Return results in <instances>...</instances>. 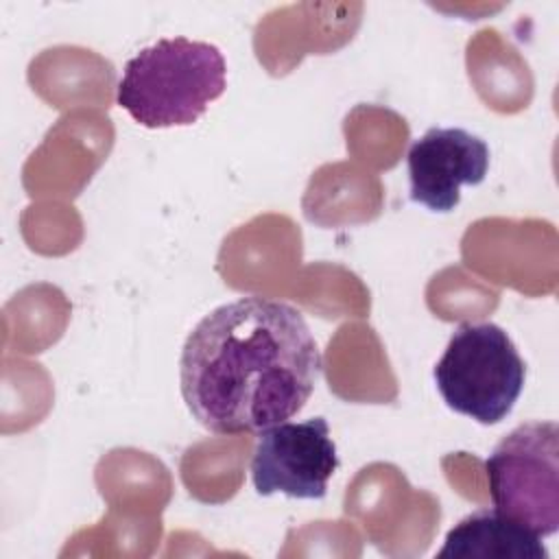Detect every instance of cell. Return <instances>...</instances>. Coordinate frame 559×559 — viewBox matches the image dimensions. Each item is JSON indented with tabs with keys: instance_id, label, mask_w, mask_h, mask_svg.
<instances>
[{
	"instance_id": "obj_1",
	"label": "cell",
	"mask_w": 559,
	"mask_h": 559,
	"mask_svg": "<svg viewBox=\"0 0 559 559\" xmlns=\"http://www.w3.org/2000/svg\"><path fill=\"white\" fill-rule=\"evenodd\" d=\"M323 360L304 314L277 299L240 297L205 314L179 358L181 395L214 435H260L310 400Z\"/></svg>"
},
{
	"instance_id": "obj_2",
	"label": "cell",
	"mask_w": 559,
	"mask_h": 559,
	"mask_svg": "<svg viewBox=\"0 0 559 559\" xmlns=\"http://www.w3.org/2000/svg\"><path fill=\"white\" fill-rule=\"evenodd\" d=\"M225 87L227 63L214 44L164 37L127 61L116 100L138 124L168 129L197 122Z\"/></svg>"
},
{
	"instance_id": "obj_3",
	"label": "cell",
	"mask_w": 559,
	"mask_h": 559,
	"mask_svg": "<svg viewBox=\"0 0 559 559\" xmlns=\"http://www.w3.org/2000/svg\"><path fill=\"white\" fill-rule=\"evenodd\" d=\"M432 378L448 408L493 426L513 411L526 365L500 325L463 323L452 332Z\"/></svg>"
},
{
	"instance_id": "obj_4",
	"label": "cell",
	"mask_w": 559,
	"mask_h": 559,
	"mask_svg": "<svg viewBox=\"0 0 559 559\" xmlns=\"http://www.w3.org/2000/svg\"><path fill=\"white\" fill-rule=\"evenodd\" d=\"M493 509L539 537L559 528V426L526 421L504 435L485 461Z\"/></svg>"
},
{
	"instance_id": "obj_5",
	"label": "cell",
	"mask_w": 559,
	"mask_h": 559,
	"mask_svg": "<svg viewBox=\"0 0 559 559\" xmlns=\"http://www.w3.org/2000/svg\"><path fill=\"white\" fill-rule=\"evenodd\" d=\"M336 467V445L325 417H310L275 424L258 435L251 480L260 496L321 500Z\"/></svg>"
},
{
	"instance_id": "obj_6",
	"label": "cell",
	"mask_w": 559,
	"mask_h": 559,
	"mask_svg": "<svg viewBox=\"0 0 559 559\" xmlns=\"http://www.w3.org/2000/svg\"><path fill=\"white\" fill-rule=\"evenodd\" d=\"M411 201L430 212H452L461 186H478L489 170V146L461 127H432L417 138L406 155Z\"/></svg>"
},
{
	"instance_id": "obj_7",
	"label": "cell",
	"mask_w": 559,
	"mask_h": 559,
	"mask_svg": "<svg viewBox=\"0 0 559 559\" xmlns=\"http://www.w3.org/2000/svg\"><path fill=\"white\" fill-rule=\"evenodd\" d=\"M439 559H550L542 537L498 509H478L445 535Z\"/></svg>"
}]
</instances>
